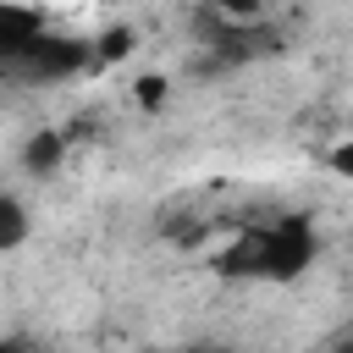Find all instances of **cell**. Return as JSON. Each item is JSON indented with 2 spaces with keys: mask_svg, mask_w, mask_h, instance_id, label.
Masks as SVG:
<instances>
[{
  "mask_svg": "<svg viewBox=\"0 0 353 353\" xmlns=\"http://www.w3.org/2000/svg\"><path fill=\"white\" fill-rule=\"evenodd\" d=\"M314 259V237H309V226L298 221V215H287V221H276V226H265V232H243V243L221 259L226 270H254V276H276V281H287V276H298L303 265Z\"/></svg>",
  "mask_w": 353,
  "mask_h": 353,
  "instance_id": "obj_1",
  "label": "cell"
},
{
  "mask_svg": "<svg viewBox=\"0 0 353 353\" xmlns=\"http://www.w3.org/2000/svg\"><path fill=\"white\" fill-rule=\"evenodd\" d=\"M94 61V50H88V39H66V33H33L11 61H0L6 72H17V77H33V83H55V77H72V72H83Z\"/></svg>",
  "mask_w": 353,
  "mask_h": 353,
  "instance_id": "obj_2",
  "label": "cell"
},
{
  "mask_svg": "<svg viewBox=\"0 0 353 353\" xmlns=\"http://www.w3.org/2000/svg\"><path fill=\"white\" fill-rule=\"evenodd\" d=\"M33 33H44V17H39V11H28V6L0 0V61H11Z\"/></svg>",
  "mask_w": 353,
  "mask_h": 353,
  "instance_id": "obj_3",
  "label": "cell"
},
{
  "mask_svg": "<svg viewBox=\"0 0 353 353\" xmlns=\"http://www.w3.org/2000/svg\"><path fill=\"white\" fill-rule=\"evenodd\" d=\"M61 154H66V138H61V132H33L28 149H22V165H28L33 176H50V171L61 165Z\"/></svg>",
  "mask_w": 353,
  "mask_h": 353,
  "instance_id": "obj_4",
  "label": "cell"
},
{
  "mask_svg": "<svg viewBox=\"0 0 353 353\" xmlns=\"http://www.w3.org/2000/svg\"><path fill=\"white\" fill-rule=\"evenodd\" d=\"M22 237H28V210L11 193H0V248H17Z\"/></svg>",
  "mask_w": 353,
  "mask_h": 353,
  "instance_id": "obj_5",
  "label": "cell"
},
{
  "mask_svg": "<svg viewBox=\"0 0 353 353\" xmlns=\"http://www.w3.org/2000/svg\"><path fill=\"white\" fill-rule=\"evenodd\" d=\"M127 44H132V33H127V28H110V33L99 39V50H94V55H99V61H121V55H127Z\"/></svg>",
  "mask_w": 353,
  "mask_h": 353,
  "instance_id": "obj_6",
  "label": "cell"
},
{
  "mask_svg": "<svg viewBox=\"0 0 353 353\" xmlns=\"http://www.w3.org/2000/svg\"><path fill=\"white\" fill-rule=\"evenodd\" d=\"M210 6H215V11H221V17H232V22H254V17H259V6H265V0H210Z\"/></svg>",
  "mask_w": 353,
  "mask_h": 353,
  "instance_id": "obj_7",
  "label": "cell"
},
{
  "mask_svg": "<svg viewBox=\"0 0 353 353\" xmlns=\"http://www.w3.org/2000/svg\"><path fill=\"white\" fill-rule=\"evenodd\" d=\"M138 99H143V105L154 110V105L165 99V83H160V77H138Z\"/></svg>",
  "mask_w": 353,
  "mask_h": 353,
  "instance_id": "obj_8",
  "label": "cell"
},
{
  "mask_svg": "<svg viewBox=\"0 0 353 353\" xmlns=\"http://www.w3.org/2000/svg\"><path fill=\"white\" fill-rule=\"evenodd\" d=\"M331 171L353 182V143H336V149H331Z\"/></svg>",
  "mask_w": 353,
  "mask_h": 353,
  "instance_id": "obj_9",
  "label": "cell"
}]
</instances>
